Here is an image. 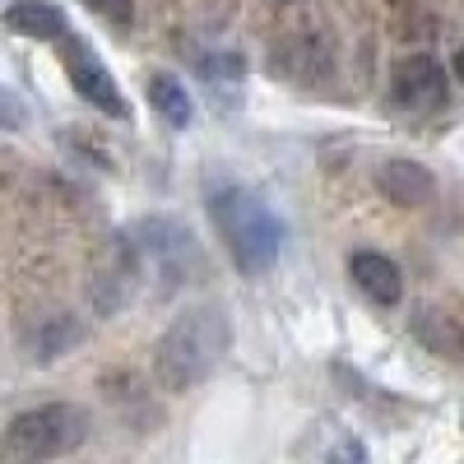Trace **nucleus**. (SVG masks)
Masks as SVG:
<instances>
[{
  "label": "nucleus",
  "mask_w": 464,
  "mask_h": 464,
  "mask_svg": "<svg viewBox=\"0 0 464 464\" xmlns=\"http://www.w3.org/2000/svg\"><path fill=\"white\" fill-rule=\"evenodd\" d=\"M227 348H232V321L218 306H186L153 348V376H159L163 391L181 395L227 358Z\"/></svg>",
  "instance_id": "1"
},
{
  "label": "nucleus",
  "mask_w": 464,
  "mask_h": 464,
  "mask_svg": "<svg viewBox=\"0 0 464 464\" xmlns=\"http://www.w3.org/2000/svg\"><path fill=\"white\" fill-rule=\"evenodd\" d=\"M209 218L218 227L232 265H237L246 279H256V275L279 265L284 223L260 196H251V190H242V186H223V190L209 196Z\"/></svg>",
  "instance_id": "2"
},
{
  "label": "nucleus",
  "mask_w": 464,
  "mask_h": 464,
  "mask_svg": "<svg viewBox=\"0 0 464 464\" xmlns=\"http://www.w3.org/2000/svg\"><path fill=\"white\" fill-rule=\"evenodd\" d=\"M89 441V413L80 404H37L10 418L0 432V464H47Z\"/></svg>",
  "instance_id": "3"
},
{
  "label": "nucleus",
  "mask_w": 464,
  "mask_h": 464,
  "mask_svg": "<svg viewBox=\"0 0 464 464\" xmlns=\"http://www.w3.org/2000/svg\"><path fill=\"white\" fill-rule=\"evenodd\" d=\"M126 237L140 256V269H159L163 288H177L190 265H200V246L181 218H140L126 227Z\"/></svg>",
  "instance_id": "4"
},
{
  "label": "nucleus",
  "mask_w": 464,
  "mask_h": 464,
  "mask_svg": "<svg viewBox=\"0 0 464 464\" xmlns=\"http://www.w3.org/2000/svg\"><path fill=\"white\" fill-rule=\"evenodd\" d=\"M61 65H65V74H70V89L80 93L89 107H98L102 116H116V121H130L126 93L116 89L111 70L98 61V52L84 43V37H74V33L61 37Z\"/></svg>",
  "instance_id": "5"
},
{
  "label": "nucleus",
  "mask_w": 464,
  "mask_h": 464,
  "mask_svg": "<svg viewBox=\"0 0 464 464\" xmlns=\"http://www.w3.org/2000/svg\"><path fill=\"white\" fill-rule=\"evenodd\" d=\"M446 89H450V80H446V70L437 65V56L409 52V56L395 61V98H400V107L437 111L446 102Z\"/></svg>",
  "instance_id": "6"
},
{
  "label": "nucleus",
  "mask_w": 464,
  "mask_h": 464,
  "mask_svg": "<svg viewBox=\"0 0 464 464\" xmlns=\"http://www.w3.org/2000/svg\"><path fill=\"white\" fill-rule=\"evenodd\" d=\"M348 275H353L358 293L376 306H395L404 297V275H400V265L391 256H381V251H353V260H348Z\"/></svg>",
  "instance_id": "7"
},
{
  "label": "nucleus",
  "mask_w": 464,
  "mask_h": 464,
  "mask_svg": "<svg viewBox=\"0 0 464 464\" xmlns=\"http://www.w3.org/2000/svg\"><path fill=\"white\" fill-rule=\"evenodd\" d=\"M376 186L385 190V200H395L400 209H418V205H428V200L437 196V177L422 168V163H413V159L381 163Z\"/></svg>",
  "instance_id": "8"
},
{
  "label": "nucleus",
  "mask_w": 464,
  "mask_h": 464,
  "mask_svg": "<svg viewBox=\"0 0 464 464\" xmlns=\"http://www.w3.org/2000/svg\"><path fill=\"white\" fill-rule=\"evenodd\" d=\"M5 24L19 33V37H37V43H61V37L70 33L61 5H52V0H14V5L5 10Z\"/></svg>",
  "instance_id": "9"
},
{
  "label": "nucleus",
  "mask_w": 464,
  "mask_h": 464,
  "mask_svg": "<svg viewBox=\"0 0 464 464\" xmlns=\"http://www.w3.org/2000/svg\"><path fill=\"white\" fill-rule=\"evenodd\" d=\"M149 107L163 116V121L172 126V130H186L190 126V116H196V102H190V93H186V84L181 80H172V74H149Z\"/></svg>",
  "instance_id": "10"
},
{
  "label": "nucleus",
  "mask_w": 464,
  "mask_h": 464,
  "mask_svg": "<svg viewBox=\"0 0 464 464\" xmlns=\"http://www.w3.org/2000/svg\"><path fill=\"white\" fill-rule=\"evenodd\" d=\"M84 5H89L98 19H107L111 28H130V19H135V5H130V0H84Z\"/></svg>",
  "instance_id": "11"
},
{
  "label": "nucleus",
  "mask_w": 464,
  "mask_h": 464,
  "mask_svg": "<svg viewBox=\"0 0 464 464\" xmlns=\"http://www.w3.org/2000/svg\"><path fill=\"white\" fill-rule=\"evenodd\" d=\"M24 116H28V107L0 84V130H24Z\"/></svg>",
  "instance_id": "12"
},
{
  "label": "nucleus",
  "mask_w": 464,
  "mask_h": 464,
  "mask_svg": "<svg viewBox=\"0 0 464 464\" xmlns=\"http://www.w3.org/2000/svg\"><path fill=\"white\" fill-rule=\"evenodd\" d=\"M330 464H367V455H362V446H358L353 437H343V441L334 446V455H330Z\"/></svg>",
  "instance_id": "13"
},
{
  "label": "nucleus",
  "mask_w": 464,
  "mask_h": 464,
  "mask_svg": "<svg viewBox=\"0 0 464 464\" xmlns=\"http://www.w3.org/2000/svg\"><path fill=\"white\" fill-rule=\"evenodd\" d=\"M450 74H455V80H459V84H464V47H459V52H455V61H450Z\"/></svg>",
  "instance_id": "14"
}]
</instances>
